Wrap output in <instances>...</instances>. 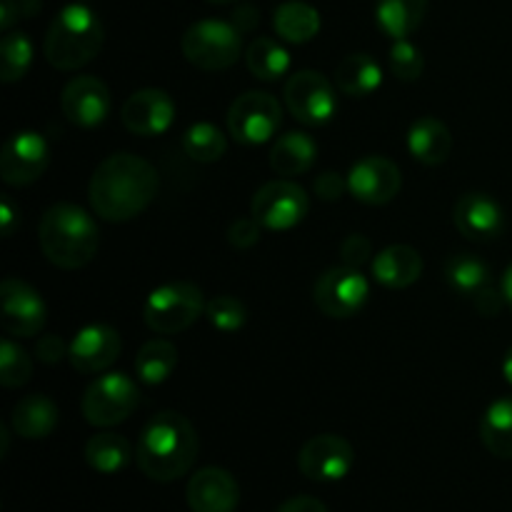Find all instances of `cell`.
Returning <instances> with one entry per match:
<instances>
[{
	"label": "cell",
	"mask_w": 512,
	"mask_h": 512,
	"mask_svg": "<svg viewBox=\"0 0 512 512\" xmlns=\"http://www.w3.org/2000/svg\"><path fill=\"white\" fill-rule=\"evenodd\" d=\"M18 3H20V15H23V18H33V15L43 8L40 0H18Z\"/></svg>",
	"instance_id": "7dc6e473"
},
{
	"label": "cell",
	"mask_w": 512,
	"mask_h": 512,
	"mask_svg": "<svg viewBox=\"0 0 512 512\" xmlns=\"http://www.w3.org/2000/svg\"><path fill=\"white\" fill-rule=\"evenodd\" d=\"M503 375H505V380L512 385V348L505 353V358H503Z\"/></svg>",
	"instance_id": "681fc988"
},
{
	"label": "cell",
	"mask_w": 512,
	"mask_h": 512,
	"mask_svg": "<svg viewBox=\"0 0 512 512\" xmlns=\"http://www.w3.org/2000/svg\"><path fill=\"white\" fill-rule=\"evenodd\" d=\"M273 28L285 43H310L320 33V13L303 0H288L275 8Z\"/></svg>",
	"instance_id": "4316f807"
},
{
	"label": "cell",
	"mask_w": 512,
	"mask_h": 512,
	"mask_svg": "<svg viewBox=\"0 0 512 512\" xmlns=\"http://www.w3.org/2000/svg\"><path fill=\"white\" fill-rule=\"evenodd\" d=\"M0 80L13 85L25 78L30 63H33V43L23 30H8L0 40Z\"/></svg>",
	"instance_id": "d6a6232c"
},
{
	"label": "cell",
	"mask_w": 512,
	"mask_h": 512,
	"mask_svg": "<svg viewBox=\"0 0 512 512\" xmlns=\"http://www.w3.org/2000/svg\"><path fill=\"white\" fill-rule=\"evenodd\" d=\"M390 68L398 75V80L413 83V80H418L425 70L423 53H420L418 45L410 43L408 38L395 40L393 48H390Z\"/></svg>",
	"instance_id": "8d00e7d4"
},
{
	"label": "cell",
	"mask_w": 512,
	"mask_h": 512,
	"mask_svg": "<svg viewBox=\"0 0 512 512\" xmlns=\"http://www.w3.org/2000/svg\"><path fill=\"white\" fill-rule=\"evenodd\" d=\"M70 345L63 343V338H58V335H43V338L35 343V355H38L40 363L45 365H55L60 363V360L68 355Z\"/></svg>",
	"instance_id": "60d3db41"
},
{
	"label": "cell",
	"mask_w": 512,
	"mask_h": 512,
	"mask_svg": "<svg viewBox=\"0 0 512 512\" xmlns=\"http://www.w3.org/2000/svg\"><path fill=\"white\" fill-rule=\"evenodd\" d=\"M15 220H18V210H15L13 200L3 198V203H0V223H3L5 238H10L15 233Z\"/></svg>",
	"instance_id": "bcb514c9"
},
{
	"label": "cell",
	"mask_w": 512,
	"mask_h": 512,
	"mask_svg": "<svg viewBox=\"0 0 512 512\" xmlns=\"http://www.w3.org/2000/svg\"><path fill=\"white\" fill-rule=\"evenodd\" d=\"M205 318L220 333H235L248 320V308L233 295H218L205 305Z\"/></svg>",
	"instance_id": "d590c367"
},
{
	"label": "cell",
	"mask_w": 512,
	"mask_h": 512,
	"mask_svg": "<svg viewBox=\"0 0 512 512\" xmlns=\"http://www.w3.org/2000/svg\"><path fill=\"white\" fill-rule=\"evenodd\" d=\"M230 23L240 30V33H250V30L258 28L260 23V10L253 8V5H240V8L233 10V20Z\"/></svg>",
	"instance_id": "7bdbcfd3"
},
{
	"label": "cell",
	"mask_w": 512,
	"mask_h": 512,
	"mask_svg": "<svg viewBox=\"0 0 512 512\" xmlns=\"http://www.w3.org/2000/svg\"><path fill=\"white\" fill-rule=\"evenodd\" d=\"M283 123V110L275 95L248 90L238 95L228 110V133L243 145L268 143Z\"/></svg>",
	"instance_id": "ba28073f"
},
{
	"label": "cell",
	"mask_w": 512,
	"mask_h": 512,
	"mask_svg": "<svg viewBox=\"0 0 512 512\" xmlns=\"http://www.w3.org/2000/svg\"><path fill=\"white\" fill-rule=\"evenodd\" d=\"M203 290L193 283H168L155 288L143 305V320L153 333L173 335L188 330L205 315Z\"/></svg>",
	"instance_id": "8992f818"
},
{
	"label": "cell",
	"mask_w": 512,
	"mask_h": 512,
	"mask_svg": "<svg viewBox=\"0 0 512 512\" xmlns=\"http://www.w3.org/2000/svg\"><path fill=\"white\" fill-rule=\"evenodd\" d=\"M455 228L468 240H493L503 233V208L488 193H465L453 210Z\"/></svg>",
	"instance_id": "ffe728a7"
},
{
	"label": "cell",
	"mask_w": 512,
	"mask_h": 512,
	"mask_svg": "<svg viewBox=\"0 0 512 512\" xmlns=\"http://www.w3.org/2000/svg\"><path fill=\"white\" fill-rule=\"evenodd\" d=\"M120 350H123V340H120L118 330L103 323H93L75 333L68 360L78 373H100L120 358Z\"/></svg>",
	"instance_id": "ac0fdd59"
},
{
	"label": "cell",
	"mask_w": 512,
	"mask_h": 512,
	"mask_svg": "<svg viewBox=\"0 0 512 512\" xmlns=\"http://www.w3.org/2000/svg\"><path fill=\"white\" fill-rule=\"evenodd\" d=\"M58 405L48 398V395H25L23 400H18L10 415V425H13V433L20 435L25 440H43L58 425Z\"/></svg>",
	"instance_id": "7402d4cb"
},
{
	"label": "cell",
	"mask_w": 512,
	"mask_h": 512,
	"mask_svg": "<svg viewBox=\"0 0 512 512\" xmlns=\"http://www.w3.org/2000/svg\"><path fill=\"white\" fill-rule=\"evenodd\" d=\"M278 512H328L318 498H310V495H298V498H290L280 505Z\"/></svg>",
	"instance_id": "ee69618b"
},
{
	"label": "cell",
	"mask_w": 512,
	"mask_h": 512,
	"mask_svg": "<svg viewBox=\"0 0 512 512\" xmlns=\"http://www.w3.org/2000/svg\"><path fill=\"white\" fill-rule=\"evenodd\" d=\"M185 498L193 512H235L240 488L228 470L203 468L190 478Z\"/></svg>",
	"instance_id": "d6986e66"
},
{
	"label": "cell",
	"mask_w": 512,
	"mask_h": 512,
	"mask_svg": "<svg viewBox=\"0 0 512 512\" xmlns=\"http://www.w3.org/2000/svg\"><path fill=\"white\" fill-rule=\"evenodd\" d=\"M408 150L418 163L443 165L453 153V135L438 118H420L408 130Z\"/></svg>",
	"instance_id": "603a6c76"
},
{
	"label": "cell",
	"mask_w": 512,
	"mask_h": 512,
	"mask_svg": "<svg viewBox=\"0 0 512 512\" xmlns=\"http://www.w3.org/2000/svg\"><path fill=\"white\" fill-rule=\"evenodd\" d=\"M213 5H230V3H240V0H208Z\"/></svg>",
	"instance_id": "816d5d0a"
},
{
	"label": "cell",
	"mask_w": 512,
	"mask_h": 512,
	"mask_svg": "<svg viewBox=\"0 0 512 512\" xmlns=\"http://www.w3.org/2000/svg\"><path fill=\"white\" fill-rule=\"evenodd\" d=\"M383 85V70L368 53L345 55L335 70V88L348 98H368Z\"/></svg>",
	"instance_id": "d4e9b609"
},
{
	"label": "cell",
	"mask_w": 512,
	"mask_h": 512,
	"mask_svg": "<svg viewBox=\"0 0 512 512\" xmlns=\"http://www.w3.org/2000/svg\"><path fill=\"white\" fill-rule=\"evenodd\" d=\"M38 243L45 258L63 270L85 268L100 248V230L93 215L73 203L45 210L38 225Z\"/></svg>",
	"instance_id": "3957f363"
},
{
	"label": "cell",
	"mask_w": 512,
	"mask_h": 512,
	"mask_svg": "<svg viewBox=\"0 0 512 512\" xmlns=\"http://www.w3.org/2000/svg\"><path fill=\"white\" fill-rule=\"evenodd\" d=\"M260 233H263V225L255 218H238L230 223L228 228V243L238 250L253 248L260 240Z\"/></svg>",
	"instance_id": "74e56055"
},
{
	"label": "cell",
	"mask_w": 512,
	"mask_h": 512,
	"mask_svg": "<svg viewBox=\"0 0 512 512\" xmlns=\"http://www.w3.org/2000/svg\"><path fill=\"white\" fill-rule=\"evenodd\" d=\"M178 368V348L170 340H148L135 358V375L145 385H160Z\"/></svg>",
	"instance_id": "f1b7e54d"
},
{
	"label": "cell",
	"mask_w": 512,
	"mask_h": 512,
	"mask_svg": "<svg viewBox=\"0 0 512 512\" xmlns=\"http://www.w3.org/2000/svg\"><path fill=\"white\" fill-rule=\"evenodd\" d=\"M50 163L48 143L40 133L20 130L5 143L0 155V175L13 188H25L45 173Z\"/></svg>",
	"instance_id": "5bb4252c"
},
{
	"label": "cell",
	"mask_w": 512,
	"mask_h": 512,
	"mask_svg": "<svg viewBox=\"0 0 512 512\" xmlns=\"http://www.w3.org/2000/svg\"><path fill=\"white\" fill-rule=\"evenodd\" d=\"M470 300H473L475 310H478L480 315H485V318H495V315H498L505 305L503 290L498 293L493 285H488V288H483L480 293H475Z\"/></svg>",
	"instance_id": "b9f144b4"
},
{
	"label": "cell",
	"mask_w": 512,
	"mask_h": 512,
	"mask_svg": "<svg viewBox=\"0 0 512 512\" xmlns=\"http://www.w3.org/2000/svg\"><path fill=\"white\" fill-rule=\"evenodd\" d=\"M23 18L18 0H0V30H13V25Z\"/></svg>",
	"instance_id": "f6af8a7d"
},
{
	"label": "cell",
	"mask_w": 512,
	"mask_h": 512,
	"mask_svg": "<svg viewBox=\"0 0 512 512\" xmlns=\"http://www.w3.org/2000/svg\"><path fill=\"white\" fill-rule=\"evenodd\" d=\"M245 65L258 80H280L290 70V53L273 38H255L245 50Z\"/></svg>",
	"instance_id": "4dcf8cb0"
},
{
	"label": "cell",
	"mask_w": 512,
	"mask_h": 512,
	"mask_svg": "<svg viewBox=\"0 0 512 512\" xmlns=\"http://www.w3.org/2000/svg\"><path fill=\"white\" fill-rule=\"evenodd\" d=\"M158 170L133 153H115L95 168L88 198L93 213L108 223H128L155 200Z\"/></svg>",
	"instance_id": "6da1fadb"
},
{
	"label": "cell",
	"mask_w": 512,
	"mask_h": 512,
	"mask_svg": "<svg viewBox=\"0 0 512 512\" xmlns=\"http://www.w3.org/2000/svg\"><path fill=\"white\" fill-rule=\"evenodd\" d=\"M140 405V388L130 375L105 373L88 385L83 415L93 428H113L128 420Z\"/></svg>",
	"instance_id": "52a82bcc"
},
{
	"label": "cell",
	"mask_w": 512,
	"mask_h": 512,
	"mask_svg": "<svg viewBox=\"0 0 512 512\" xmlns=\"http://www.w3.org/2000/svg\"><path fill=\"white\" fill-rule=\"evenodd\" d=\"M370 255H373V243L360 233L348 235V238L343 240V245H340V258H343V263L350 265V268L365 265L370 260Z\"/></svg>",
	"instance_id": "f35d334b"
},
{
	"label": "cell",
	"mask_w": 512,
	"mask_h": 512,
	"mask_svg": "<svg viewBox=\"0 0 512 512\" xmlns=\"http://www.w3.org/2000/svg\"><path fill=\"white\" fill-rule=\"evenodd\" d=\"M123 125L140 138H155L163 135L175 120V103L165 90L143 88L128 95L120 110Z\"/></svg>",
	"instance_id": "2e32d148"
},
{
	"label": "cell",
	"mask_w": 512,
	"mask_h": 512,
	"mask_svg": "<svg viewBox=\"0 0 512 512\" xmlns=\"http://www.w3.org/2000/svg\"><path fill=\"white\" fill-rule=\"evenodd\" d=\"M403 188L400 168L383 155H368L358 160L348 173V190L365 205H385Z\"/></svg>",
	"instance_id": "9a60e30c"
},
{
	"label": "cell",
	"mask_w": 512,
	"mask_h": 512,
	"mask_svg": "<svg viewBox=\"0 0 512 512\" xmlns=\"http://www.w3.org/2000/svg\"><path fill=\"white\" fill-rule=\"evenodd\" d=\"M45 303L25 280L5 278L0 285V320L8 335L35 338L45 325Z\"/></svg>",
	"instance_id": "7c38bea8"
},
{
	"label": "cell",
	"mask_w": 512,
	"mask_h": 512,
	"mask_svg": "<svg viewBox=\"0 0 512 512\" xmlns=\"http://www.w3.org/2000/svg\"><path fill=\"white\" fill-rule=\"evenodd\" d=\"M480 440L495 458L512 460V395L500 398L480 420Z\"/></svg>",
	"instance_id": "83f0119b"
},
{
	"label": "cell",
	"mask_w": 512,
	"mask_h": 512,
	"mask_svg": "<svg viewBox=\"0 0 512 512\" xmlns=\"http://www.w3.org/2000/svg\"><path fill=\"white\" fill-rule=\"evenodd\" d=\"M355 463L353 445L333 433L315 435L300 448L298 468L313 483H338Z\"/></svg>",
	"instance_id": "4fadbf2b"
},
{
	"label": "cell",
	"mask_w": 512,
	"mask_h": 512,
	"mask_svg": "<svg viewBox=\"0 0 512 512\" xmlns=\"http://www.w3.org/2000/svg\"><path fill=\"white\" fill-rule=\"evenodd\" d=\"M503 295H505V303H508V308L512 310V265L503 275Z\"/></svg>",
	"instance_id": "c3c4849f"
},
{
	"label": "cell",
	"mask_w": 512,
	"mask_h": 512,
	"mask_svg": "<svg viewBox=\"0 0 512 512\" xmlns=\"http://www.w3.org/2000/svg\"><path fill=\"white\" fill-rule=\"evenodd\" d=\"M0 458H5V453H8V428L5 425H0Z\"/></svg>",
	"instance_id": "f907efd6"
},
{
	"label": "cell",
	"mask_w": 512,
	"mask_h": 512,
	"mask_svg": "<svg viewBox=\"0 0 512 512\" xmlns=\"http://www.w3.org/2000/svg\"><path fill=\"white\" fill-rule=\"evenodd\" d=\"M183 55L200 70H225L238 63L243 53V33L228 20H198L180 40Z\"/></svg>",
	"instance_id": "5b68a950"
},
{
	"label": "cell",
	"mask_w": 512,
	"mask_h": 512,
	"mask_svg": "<svg viewBox=\"0 0 512 512\" xmlns=\"http://www.w3.org/2000/svg\"><path fill=\"white\" fill-rule=\"evenodd\" d=\"M373 275L390 290H403L423 275V258L413 245H390L373 258Z\"/></svg>",
	"instance_id": "44dd1931"
},
{
	"label": "cell",
	"mask_w": 512,
	"mask_h": 512,
	"mask_svg": "<svg viewBox=\"0 0 512 512\" xmlns=\"http://www.w3.org/2000/svg\"><path fill=\"white\" fill-rule=\"evenodd\" d=\"M200 440L193 423L175 410H163L145 423L135 448L143 475L155 483H173L193 468Z\"/></svg>",
	"instance_id": "7a4b0ae2"
},
{
	"label": "cell",
	"mask_w": 512,
	"mask_h": 512,
	"mask_svg": "<svg viewBox=\"0 0 512 512\" xmlns=\"http://www.w3.org/2000/svg\"><path fill=\"white\" fill-rule=\"evenodd\" d=\"M370 285L358 268L340 265L330 268L315 280L313 300L318 310L328 318H353L365 308Z\"/></svg>",
	"instance_id": "8fae6325"
},
{
	"label": "cell",
	"mask_w": 512,
	"mask_h": 512,
	"mask_svg": "<svg viewBox=\"0 0 512 512\" xmlns=\"http://www.w3.org/2000/svg\"><path fill=\"white\" fill-rule=\"evenodd\" d=\"M313 188H315V195H318L320 200H328V203H333V200H340L343 190L348 188V180H343L338 173H333V170H325V173H320L318 178H315Z\"/></svg>",
	"instance_id": "ab89813d"
},
{
	"label": "cell",
	"mask_w": 512,
	"mask_h": 512,
	"mask_svg": "<svg viewBox=\"0 0 512 512\" xmlns=\"http://www.w3.org/2000/svg\"><path fill=\"white\" fill-rule=\"evenodd\" d=\"M63 115L78 128H95L110 113V90L95 75H78L70 80L60 95Z\"/></svg>",
	"instance_id": "e0dca14e"
},
{
	"label": "cell",
	"mask_w": 512,
	"mask_h": 512,
	"mask_svg": "<svg viewBox=\"0 0 512 512\" xmlns=\"http://www.w3.org/2000/svg\"><path fill=\"white\" fill-rule=\"evenodd\" d=\"M445 278L455 293L473 298L490 285V268L473 253H458L445 263Z\"/></svg>",
	"instance_id": "1f68e13d"
},
{
	"label": "cell",
	"mask_w": 512,
	"mask_h": 512,
	"mask_svg": "<svg viewBox=\"0 0 512 512\" xmlns=\"http://www.w3.org/2000/svg\"><path fill=\"white\" fill-rule=\"evenodd\" d=\"M103 40L105 30L95 10L83 3H70L50 23L43 53L53 68L80 70L100 53Z\"/></svg>",
	"instance_id": "277c9868"
},
{
	"label": "cell",
	"mask_w": 512,
	"mask_h": 512,
	"mask_svg": "<svg viewBox=\"0 0 512 512\" xmlns=\"http://www.w3.org/2000/svg\"><path fill=\"white\" fill-rule=\"evenodd\" d=\"M310 210V200L305 190L293 180H270L263 188L255 193L253 203H250V213L253 218L263 225L265 230H293L305 220Z\"/></svg>",
	"instance_id": "9c48e42d"
},
{
	"label": "cell",
	"mask_w": 512,
	"mask_h": 512,
	"mask_svg": "<svg viewBox=\"0 0 512 512\" xmlns=\"http://www.w3.org/2000/svg\"><path fill=\"white\" fill-rule=\"evenodd\" d=\"M285 105L303 125L318 128L333 120L338 95L333 83L318 70H298L285 83Z\"/></svg>",
	"instance_id": "30bf717a"
},
{
	"label": "cell",
	"mask_w": 512,
	"mask_h": 512,
	"mask_svg": "<svg viewBox=\"0 0 512 512\" xmlns=\"http://www.w3.org/2000/svg\"><path fill=\"white\" fill-rule=\"evenodd\" d=\"M33 375V360L30 355L13 343L10 338H3L0 343V385L3 388H20Z\"/></svg>",
	"instance_id": "e575fe53"
},
{
	"label": "cell",
	"mask_w": 512,
	"mask_h": 512,
	"mask_svg": "<svg viewBox=\"0 0 512 512\" xmlns=\"http://www.w3.org/2000/svg\"><path fill=\"white\" fill-rule=\"evenodd\" d=\"M428 13V0H378L375 20L380 30L393 40H403L413 35L423 25Z\"/></svg>",
	"instance_id": "484cf974"
},
{
	"label": "cell",
	"mask_w": 512,
	"mask_h": 512,
	"mask_svg": "<svg viewBox=\"0 0 512 512\" xmlns=\"http://www.w3.org/2000/svg\"><path fill=\"white\" fill-rule=\"evenodd\" d=\"M183 150L195 163H215L228 150V140L213 123H195L185 130Z\"/></svg>",
	"instance_id": "836d02e7"
},
{
	"label": "cell",
	"mask_w": 512,
	"mask_h": 512,
	"mask_svg": "<svg viewBox=\"0 0 512 512\" xmlns=\"http://www.w3.org/2000/svg\"><path fill=\"white\" fill-rule=\"evenodd\" d=\"M130 458H133L130 443L118 433H98L85 445V460L95 473H120L123 468H128Z\"/></svg>",
	"instance_id": "f546056e"
},
{
	"label": "cell",
	"mask_w": 512,
	"mask_h": 512,
	"mask_svg": "<svg viewBox=\"0 0 512 512\" xmlns=\"http://www.w3.org/2000/svg\"><path fill=\"white\" fill-rule=\"evenodd\" d=\"M318 158V143L308 133H285L283 138L275 140L270 150V168L280 178H295V175L308 173Z\"/></svg>",
	"instance_id": "cb8c5ba5"
}]
</instances>
